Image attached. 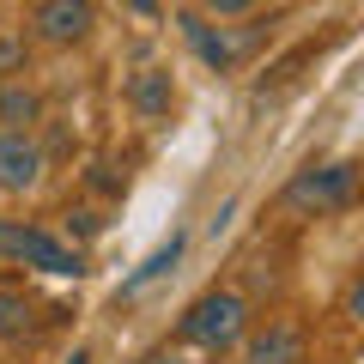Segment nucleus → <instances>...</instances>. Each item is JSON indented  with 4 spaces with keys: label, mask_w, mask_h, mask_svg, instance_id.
<instances>
[{
    "label": "nucleus",
    "mask_w": 364,
    "mask_h": 364,
    "mask_svg": "<svg viewBox=\"0 0 364 364\" xmlns=\"http://www.w3.org/2000/svg\"><path fill=\"white\" fill-rule=\"evenodd\" d=\"M346 316H352V322H364V279L346 291Z\"/></svg>",
    "instance_id": "15"
},
{
    "label": "nucleus",
    "mask_w": 364,
    "mask_h": 364,
    "mask_svg": "<svg viewBox=\"0 0 364 364\" xmlns=\"http://www.w3.org/2000/svg\"><path fill=\"white\" fill-rule=\"evenodd\" d=\"M67 219H73L67 231H79V237H91V231H97V213H67Z\"/></svg>",
    "instance_id": "16"
},
{
    "label": "nucleus",
    "mask_w": 364,
    "mask_h": 364,
    "mask_svg": "<svg viewBox=\"0 0 364 364\" xmlns=\"http://www.w3.org/2000/svg\"><path fill=\"white\" fill-rule=\"evenodd\" d=\"M31 31H37L43 49H73L97 31V6L91 0H43L37 13H31Z\"/></svg>",
    "instance_id": "3"
},
{
    "label": "nucleus",
    "mask_w": 364,
    "mask_h": 364,
    "mask_svg": "<svg viewBox=\"0 0 364 364\" xmlns=\"http://www.w3.org/2000/svg\"><path fill=\"white\" fill-rule=\"evenodd\" d=\"M31 316H37V304L25 298V291H0V340H13L31 328Z\"/></svg>",
    "instance_id": "11"
},
{
    "label": "nucleus",
    "mask_w": 364,
    "mask_h": 364,
    "mask_svg": "<svg viewBox=\"0 0 364 364\" xmlns=\"http://www.w3.org/2000/svg\"><path fill=\"white\" fill-rule=\"evenodd\" d=\"M67 364H91V352H73V358H67Z\"/></svg>",
    "instance_id": "18"
},
{
    "label": "nucleus",
    "mask_w": 364,
    "mask_h": 364,
    "mask_svg": "<svg viewBox=\"0 0 364 364\" xmlns=\"http://www.w3.org/2000/svg\"><path fill=\"white\" fill-rule=\"evenodd\" d=\"M358 182L364 170L352 164V158H334V164H304L298 176L286 182V207L291 213H346L352 200H358Z\"/></svg>",
    "instance_id": "2"
},
{
    "label": "nucleus",
    "mask_w": 364,
    "mask_h": 364,
    "mask_svg": "<svg viewBox=\"0 0 364 364\" xmlns=\"http://www.w3.org/2000/svg\"><path fill=\"white\" fill-rule=\"evenodd\" d=\"M176 25H182V43H188V49H195L200 61L213 67V73H231V67H237V55H243V49H237V43H231V31H225V25H213V18L200 13V6H195V13H182Z\"/></svg>",
    "instance_id": "6"
},
{
    "label": "nucleus",
    "mask_w": 364,
    "mask_h": 364,
    "mask_svg": "<svg viewBox=\"0 0 364 364\" xmlns=\"http://www.w3.org/2000/svg\"><path fill=\"white\" fill-rule=\"evenodd\" d=\"M43 146L25 128H0V195H31L43 182Z\"/></svg>",
    "instance_id": "5"
},
{
    "label": "nucleus",
    "mask_w": 364,
    "mask_h": 364,
    "mask_svg": "<svg viewBox=\"0 0 364 364\" xmlns=\"http://www.w3.org/2000/svg\"><path fill=\"white\" fill-rule=\"evenodd\" d=\"M182 249H188V231H170L164 243H158L152 255H146L140 267H134L128 279H122V291H116V298H140V291L152 286V279H164V273H170V267H176V261H182Z\"/></svg>",
    "instance_id": "9"
},
{
    "label": "nucleus",
    "mask_w": 364,
    "mask_h": 364,
    "mask_svg": "<svg viewBox=\"0 0 364 364\" xmlns=\"http://www.w3.org/2000/svg\"><path fill=\"white\" fill-rule=\"evenodd\" d=\"M31 73V43L25 37H0V79Z\"/></svg>",
    "instance_id": "12"
},
{
    "label": "nucleus",
    "mask_w": 364,
    "mask_h": 364,
    "mask_svg": "<svg viewBox=\"0 0 364 364\" xmlns=\"http://www.w3.org/2000/svg\"><path fill=\"white\" fill-rule=\"evenodd\" d=\"M18 267L49 273V279H79V273H85V249H73L67 237L43 231V225H25V243H18Z\"/></svg>",
    "instance_id": "4"
},
{
    "label": "nucleus",
    "mask_w": 364,
    "mask_h": 364,
    "mask_svg": "<svg viewBox=\"0 0 364 364\" xmlns=\"http://www.w3.org/2000/svg\"><path fill=\"white\" fill-rule=\"evenodd\" d=\"M18 243H25V219H0V267L18 261Z\"/></svg>",
    "instance_id": "14"
},
{
    "label": "nucleus",
    "mask_w": 364,
    "mask_h": 364,
    "mask_svg": "<svg viewBox=\"0 0 364 364\" xmlns=\"http://www.w3.org/2000/svg\"><path fill=\"white\" fill-rule=\"evenodd\" d=\"M43 122V97L25 85V79H0V128H37Z\"/></svg>",
    "instance_id": "10"
},
{
    "label": "nucleus",
    "mask_w": 364,
    "mask_h": 364,
    "mask_svg": "<svg viewBox=\"0 0 364 364\" xmlns=\"http://www.w3.org/2000/svg\"><path fill=\"white\" fill-rule=\"evenodd\" d=\"M249 334V298L243 291H200L176 322V346H200V352H231Z\"/></svg>",
    "instance_id": "1"
},
{
    "label": "nucleus",
    "mask_w": 364,
    "mask_h": 364,
    "mask_svg": "<svg viewBox=\"0 0 364 364\" xmlns=\"http://www.w3.org/2000/svg\"><path fill=\"white\" fill-rule=\"evenodd\" d=\"M170 104H176V79H170V67H140V73L128 79V109L140 122H164Z\"/></svg>",
    "instance_id": "8"
},
{
    "label": "nucleus",
    "mask_w": 364,
    "mask_h": 364,
    "mask_svg": "<svg viewBox=\"0 0 364 364\" xmlns=\"http://www.w3.org/2000/svg\"><path fill=\"white\" fill-rule=\"evenodd\" d=\"M170 364H176V358H170Z\"/></svg>",
    "instance_id": "19"
},
{
    "label": "nucleus",
    "mask_w": 364,
    "mask_h": 364,
    "mask_svg": "<svg viewBox=\"0 0 364 364\" xmlns=\"http://www.w3.org/2000/svg\"><path fill=\"white\" fill-rule=\"evenodd\" d=\"M255 6H261V0H200V13H207V18H249Z\"/></svg>",
    "instance_id": "13"
},
{
    "label": "nucleus",
    "mask_w": 364,
    "mask_h": 364,
    "mask_svg": "<svg viewBox=\"0 0 364 364\" xmlns=\"http://www.w3.org/2000/svg\"><path fill=\"white\" fill-rule=\"evenodd\" d=\"M134 6V18H158V0H128Z\"/></svg>",
    "instance_id": "17"
},
{
    "label": "nucleus",
    "mask_w": 364,
    "mask_h": 364,
    "mask_svg": "<svg viewBox=\"0 0 364 364\" xmlns=\"http://www.w3.org/2000/svg\"><path fill=\"white\" fill-rule=\"evenodd\" d=\"M243 364H304V328L267 322L255 334H243Z\"/></svg>",
    "instance_id": "7"
}]
</instances>
